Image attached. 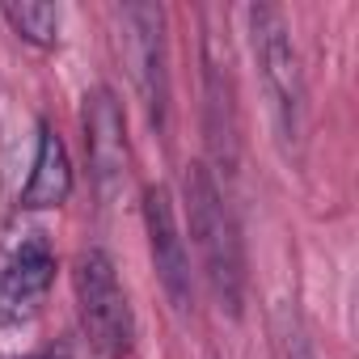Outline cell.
I'll return each instance as SVG.
<instances>
[{
	"label": "cell",
	"mask_w": 359,
	"mask_h": 359,
	"mask_svg": "<svg viewBox=\"0 0 359 359\" xmlns=\"http://www.w3.org/2000/svg\"><path fill=\"white\" fill-rule=\"evenodd\" d=\"M187 216H191V237L203 254L208 283L216 300L237 317L241 313V292H245V254H241V233L237 220L224 203V191L208 165L187 169Z\"/></svg>",
	"instance_id": "obj_1"
},
{
	"label": "cell",
	"mask_w": 359,
	"mask_h": 359,
	"mask_svg": "<svg viewBox=\"0 0 359 359\" xmlns=\"http://www.w3.org/2000/svg\"><path fill=\"white\" fill-rule=\"evenodd\" d=\"M250 43L258 60V76L275 114V131L283 144H300L304 131V72L287 34V22L275 5H254L250 9Z\"/></svg>",
	"instance_id": "obj_2"
},
{
	"label": "cell",
	"mask_w": 359,
	"mask_h": 359,
	"mask_svg": "<svg viewBox=\"0 0 359 359\" xmlns=\"http://www.w3.org/2000/svg\"><path fill=\"white\" fill-rule=\"evenodd\" d=\"M72 292H76L81 330L93 342V351L106 359H127L135 346V317H131L127 292L118 283V271L102 250H85L76 258Z\"/></svg>",
	"instance_id": "obj_3"
},
{
	"label": "cell",
	"mask_w": 359,
	"mask_h": 359,
	"mask_svg": "<svg viewBox=\"0 0 359 359\" xmlns=\"http://www.w3.org/2000/svg\"><path fill=\"white\" fill-rule=\"evenodd\" d=\"M123 60L127 72L140 89V102L148 118L161 127L165 123V102H169V72H165V13L156 5H123Z\"/></svg>",
	"instance_id": "obj_4"
},
{
	"label": "cell",
	"mask_w": 359,
	"mask_h": 359,
	"mask_svg": "<svg viewBox=\"0 0 359 359\" xmlns=\"http://www.w3.org/2000/svg\"><path fill=\"white\" fill-rule=\"evenodd\" d=\"M55 283V250L43 233H26L0 262V325H18L39 313Z\"/></svg>",
	"instance_id": "obj_5"
},
{
	"label": "cell",
	"mask_w": 359,
	"mask_h": 359,
	"mask_svg": "<svg viewBox=\"0 0 359 359\" xmlns=\"http://www.w3.org/2000/svg\"><path fill=\"white\" fill-rule=\"evenodd\" d=\"M144 224H148V250H152V266L156 279L169 296V304L177 313H191L195 304V283H191V254L187 241L177 233V216H173V199L165 187H152L144 195Z\"/></svg>",
	"instance_id": "obj_6"
},
{
	"label": "cell",
	"mask_w": 359,
	"mask_h": 359,
	"mask_svg": "<svg viewBox=\"0 0 359 359\" xmlns=\"http://www.w3.org/2000/svg\"><path fill=\"white\" fill-rule=\"evenodd\" d=\"M203 89H208V148L212 161L233 173L237 169V93H233V68L229 47H220V34H208L203 43Z\"/></svg>",
	"instance_id": "obj_7"
},
{
	"label": "cell",
	"mask_w": 359,
	"mask_h": 359,
	"mask_svg": "<svg viewBox=\"0 0 359 359\" xmlns=\"http://www.w3.org/2000/svg\"><path fill=\"white\" fill-rule=\"evenodd\" d=\"M85 148L97 187L110 191L127 177V131H123V110L110 89H97L85 97Z\"/></svg>",
	"instance_id": "obj_8"
},
{
	"label": "cell",
	"mask_w": 359,
	"mask_h": 359,
	"mask_svg": "<svg viewBox=\"0 0 359 359\" xmlns=\"http://www.w3.org/2000/svg\"><path fill=\"white\" fill-rule=\"evenodd\" d=\"M72 195V161L64 140L43 123L39 127V148H34V169H30V182L22 191V208L43 212V208H60Z\"/></svg>",
	"instance_id": "obj_9"
},
{
	"label": "cell",
	"mask_w": 359,
	"mask_h": 359,
	"mask_svg": "<svg viewBox=\"0 0 359 359\" xmlns=\"http://www.w3.org/2000/svg\"><path fill=\"white\" fill-rule=\"evenodd\" d=\"M5 13V22L13 26V34L30 47H55L60 43V9L55 5H39V0H22V5H5L0 9Z\"/></svg>",
	"instance_id": "obj_10"
},
{
	"label": "cell",
	"mask_w": 359,
	"mask_h": 359,
	"mask_svg": "<svg viewBox=\"0 0 359 359\" xmlns=\"http://www.w3.org/2000/svg\"><path fill=\"white\" fill-rule=\"evenodd\" d=\"M287 338H292V346H296V355H292V359H313V351H309V342H304L300 334H287Z\"/></svg>",
	"instance_id": "obj_11"
},
{
	"label": "cell",
	"mask_w": 359,
	"mask_h": 359,
	"mask_svg": "<svg viewBox=\"0 0 359 359\" xmlns=\"http://www.w3.org/2000/svg\"><path fill=\"white\" fill-rule=\"evenodd\" d=\"M43 359H64V355H43Z\"/></svg>",
	"instance_id": "obj_12"
}]
</instances>
